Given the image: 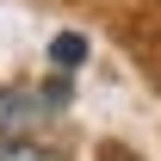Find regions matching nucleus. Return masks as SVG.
<instances>
[{"label": "nucleus", "mask_w": 161, "mask_h": 161, "mask_svg": "<svg viewBox=\"0 0 161 161\" xmlns=\"http://www.w3.org/2000/svg\"><path fill=\"white\" fill-rule=\"evenodd\" d=\"M75 93V80H50V87H0V136H25V130H43Z\"/></svg>", "instance_id": "nucleus-1"}, {"label": "nucleus", "mask_w": 161, "mask_h": 161, "mask_svg": "<svg viewBox=\"0 0 161 161\" xmlns=\"http://www.w3.org/2000/svg\"><path fill=\"white\" fill-rule=\"evenodd\" d=\"M50 62H56L62 75H68V68H80V62H87V37H80V31H62V37L50 43Z\"/></svg>", "instance_id": "nucleus-2"}, {"label": "nucleus", "mask_w": 161, "mask_h": 161, "mask_svg": "<svg viewBox=\"0 0 161 161\" xmlns=\"http://www.w3.org/2000/svg\"><path fill=\"white\" fill-rule=\"evenodd\" d=\"M0 161H62V155L31 142V136H0Z\"/></svg>", "instance_id": "nucleus-3"}]
</instances>
